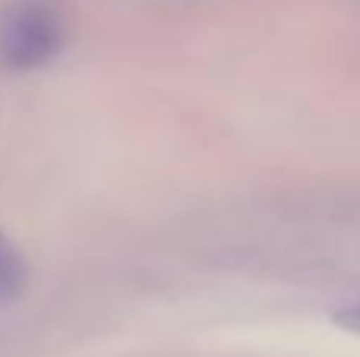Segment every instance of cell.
Segmentation results:
<instances>
[{
    "label": "cell",
    "instance_id": "6da1fadb",
    "mask_svg": "<svg viewBox=\"0 0 360 357\" xmlns=\"http://www.w3.org/2000/svg\"><path fill=\"white\" fill-rule=\"evenodd\" d=\"M67 25L51 0H10L0 6V67L32 73L57 60Z\"/></svg>",
    "mask_w": 360,
    "mask_h": 357
},
{
    "label": "cell",
    "instance_id": "7a4b0ae2",
    "mask_svg": "<svg viewBox=\"0 0 360 357\" xmlns=\"http://www.w3.org/2000/svg\"><path fill=\"white\" fill-rule=\"evenodd\" d=\"M29 282V266L19 247L0 231V304L16 301Z\"/></svg>",
    "mask_w": 360,
    "mask_h": 357
},
{
    "label": "cell",
    "instance_id": "3957f363",
    "mask_svg": "<svg viewBox=\"0 0 360 357\" xmlns=\"http://www.w3.org/2000/svg\"><path fill=\"white\" fill-rule=\"evenodd\" d=\"M332 323H335L338 329H345V332H351V335H357V339H360V304L338 310V313L332 316Z\"/></svg>",
    "mask_w": 360,
    "mask_h": 357
}]
</instances>
